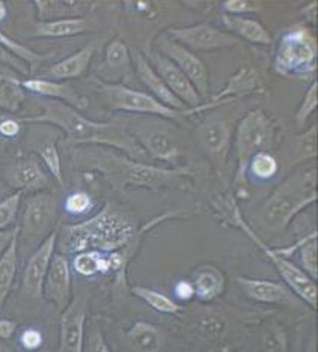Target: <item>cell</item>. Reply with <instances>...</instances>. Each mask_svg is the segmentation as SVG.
I'll use <instances>...</instances> for the list:
<instances>
[{
	"label": "cell",
	"mask_w": 318,
	"mask_h": 352,
	"mask_svg": "<svg viewBox=\"0 0 318 352\" xmlns=\"http://www.w3.org/2000/svg\"><path fill=\"white\" fill-rule=\"evenodd\" d=\"M131 294L134 297L144 301L148 307L158 311L163 315H178L182 311V306L175 300H172L168 295L158 292L156 289H151L147 286H133Z\"/></svg>",
	"instance_id": "34"
},
{
	"label": "cell",
	"mask_w": 318,
	"mask_h": 352,
	"mask_svg": "<svg viewBox=\"0 0 318 352\" xmlns=\"http://www.w3.org/2000/svg\"><path fill=\"white\" fill-rule=\"evenodd\" d=\"M175 41L193 53H213L240 45V39L210 23H198L192 26L169 28L166 30Z\"/></svg>",
	"instance_id": "12"
},
{
	"label": "cell",
	"mask_w": 318,
	"mask_h": 352,
	"mask_svg": "<svg viewBox=\"0 0 318 352\" xmlns=\"http://www.w3.org/2000/svg\"><path fill=\"white\" fill-rule=\"evenodd\" d=\"M20 76L15 69L0 65V109L6 113H19L26 101V91L23 89Z\"/></svg>",
	"instance_id": "28"
},
{
	"label": "cell",
	"mask_w": 318,
	"mask_h": 352,
	"mask_svg": "<svg viewBox=\"0 0 318 352\" xmlns=\"http://www.w3.org/2000/svg\"><path fill=\"white\" fill-rule=\"evenodd\" d=\"M19 230V226L14 228V229H10V230H3L0 232V256H2V253L6 250V247L10 245L12 236L15 235V232Z\"/></svg>",
	"instance_id": "50"
},
{
	"label": "cell",
	"mask_w": 318,
	"mask_h": 352,
	"mask_svg": "<svg viewBox=\"0 0 318 352\" xmlns=\"http://www.w3.org/2000/svg\"><path fill=\"white\" fill-rule=\"evenodd\" d=\"M262 346L266 352H285L287 349V334L281 327H268L264 338H262Z\"/></svg>",
	"instance_id": "43"
},
{
	"label": "cell",
	"mask_w": 318,
	"mask_h": 352,
	"mask_svg": "<svg viewBox=\"0 0 318 352\" xmlns=\"http://www.w3.org/2000/svg\"><path fill=\"white\" fill-rule=\"evenodd\" d=\"M3 181L19 193H39L50 188L53 178L35 154L15 157L3 167Z\"/></svg>",
	"instance_id": "14"
},
{
	"label": "cell",
	"mask_w": 318,
	"mask_h": 352,
	"mask_svg": "<svg viewBox=\"0 0 318 352\" xmlns=\"http://www.w3.org/2000/svg\"><path fill=\"white\" fill-rule=\"evenodd\" d=\"M273 69L277 76L294 80H309L317 71V38L305 25L291 26L279 36Z\"/></svg>",
	"instance_id": "6"
},
{
	"label": "cell",
	"mask_w": 318,
	"mask_h": 352,
	"mask_svg": "<svg viewBox=\"0 0 318 352\" xmlns=\"http://www.w3.org/2000/svg\"><path fill=\"white\" fill-rule=\"evenodd\" d=\"M222 8L226 15H235V17H244L246 14L257 12L259 6L249 0H226L222 3Z\"/></svg>",
	"instance_id": "45"
},
{
	"label": "cell",
	"mask_w": 318,
	"mask_h": 352,
	"mask_svg": "<svg viewBox=\"0 0 318 352\" xmlns=\"http://www.w3.org/2000/svg\"><path fill=\"white\" fill-rule=\"evenodd\" d=\"M100 49L98 39H92V41L86 43L82 49H78L76 53L67 56V58L61 59L59 62H54L53 65L47 69L50 80H56V82H65V80L78 78L87 73L89 69L95 53Z\"/></svg>",
	"instance_id": "24"
},
{
	"label": "cell",
	"mask_w": 318,
	"mask_h": 352,
	"mask_svg": "<svg viewBox=\"0 0 318 352\" xmlns=\"http://www.w3.org/2000/svg\"><path fill=\"white\" fill-rule=\"evenodd\" d=\"M71 270H74L78 276L82 277H94L97 274H109L112 273V265H110L109 253L101 252H81L73 254V259L70 262Z\"/></svg>",
	"instance_id": "33"
},
{
	"label": "cell",
	"mask_w": 318,
	"mask_h": 352,
	"mask_svg": "<svg viewBox=\"0 0 318 352\" xmlns=\"http://www.w3.org/2000/svg\"><path fill=\"white\" fill-rule=\"evenodd\" d=\"M237 285L246 297L262 302V304H294L297 306L299 298L294 295L287 286L266 278H251V277H237Z\"/></svg>",
	"instance_id": "22"
},
{
	"label": "cell",
	"mask_w": 318,
	"mask_h": 352,
	"mask_svg": "<svg viewBox=\"0 0 318 352\" xmlns=\"http://www.w3.org/2000/svg\"><path fill=\"white\" fill-rule=\"evenodd\" d=\"M8 14H10V10H8L6 2H3V0H0V23L6 20Z\"/></svg>",
	"instance_id": "53"
},
{
	"label": "cell",
	"mask_w": 318,
	"mask_h": 352,
	"mask_svg": "<svg viewBox=\"0 0 318 352\" xmlns=\"http://www.w3.org/2000/svg\"><path fill=\"white\" fill-rule=\"evenodd\" d=\"M95 206L92 196L83 190H76L70 193L65 201H63V210L71 217H83V215L89 214Z\"/></svg>",
	"instance_id": "39"
},
{
	"label": "cell",
	"mask_w": 318,
	"mask_h": 352,
	"mask_svg": "<svg viewBox=\"0 0 318 352\" xmlns=\"http://www.w3.org/2000/svg\"><path fill=\"white\" fill-rule=\"evenodd\" d=\"M98 78L106 83H119V78L131 73L130 49L121 38L110 39L105 47L101 65L97 68Z\"/></svg>",
	"instance_id": "23"
},
{
	"label": "cell",
	"mask_w": 318,
	"mask_h": 352,
	"mask_svg": "<svg viewBox=\"0 0 318 352\" xmlns=\"http://www.w3.org/2000/svg\"><path fill=\"white\" fill-rule=\"evenodd\" d=\"M83 352H112V349H110L109 343L106 342L103 333L98 330V328H95V330H92L89 334H87Z\"/></svg>",
	"instance_id": "46"
},
{
	"label": "cell",
	"mask_w": 318,
	"mask_h": 352,
	"mask_svg": "<svg viewBox=\"0 0 318 352\" xmlns=\"http://www.w3.org/2000/svg\"><path fill=\"white\" fill-rule=\"evenodd\" d=\"M315 140H317V124L311 128H308L305 133L294 135L288 142V151L287 155L293 162V164H300L304 162L314 160L317 149H315Z\"/></svg>",
	"instance_id": "35"
},
{
	"label": "cell",
	"mask_w": 318,
	"mask_h": 352,
	"mask_svg": "<svg viewBox=\"0 0 318 352\" xmlns=\"http://www.w3.org/2000/svg\"><path fill=\"white\" fill-rule=\"evenodd\" d=\"M0 352H12L10 348H6L3 345H0Z\"/></svg>",
	"instance_id": "54"
},
{
	"label": "cell",
	"mask_w": 318,
	"mask_h": 352,
	"mask_svg": "<svg viewBox=\"0 0 318 352\" xmlns=\"http://www.w3.org/2000/svg\"><path fill=\"white\" fill-rule=\"evenodd\" d=\"M279 172V160L270 151L258 152L253 155L248 166V178L257 181H270Z\"/></svg>",
	"instance_id": "37"
},
{
	"label": "cell",
	"mask_w": 318,
	"mask_h": 352,
	"mask_svg": "<svg viewBox=\"0 0 318 352\" xmlns=\"http://www.w3.org/2000/svg\"><path fill=\"white\" fill-rule=\"evenodd\" d=\"M73 160L81 170L97 172L114 188H177L186 187L192 172L189 169H163L151 163L138 162L121 152L105 146H77Z\"/></svg>",
	"instance_id": "2"
},
{
	"label": "cell",
	"mask_w": 318,
	"mask_h": 352,
	"mask_svg": "<svg viewBox=\"0 0 318 352\" xmlns=\"http://www.w3.org/2000/svg\"><path fill=\"white\" fill-rule=\"evenodd\" d=\"M23 201V195L15 191V193L6 196L0 201V232L10 230L11 226L17 221L20 206Z\"/></svg>",
	"instance_id": "40"
},
{
	"label": "cell",
	"mask_w": 318,
	"mask_h": 352,
	"mask_svg": "<svg viewBox=\"0 0 318 352\" xmlns=\"http://www.w3.org/2000/svg\"><path fill=\"white\" fill-rule=\"evenodd\" d=\"M315 163L312 166H300L266 199L257 215V221L268 234H281L296 219V215L315 204Z\"/></svg>",
	"instance_id": "4"
},
{
	"label": "cell",
	"mask_w": 318,
	"mask_h": 352,
	"mask_svg": "<svg viewBox=\"0 0 318 352\" xmlns=\"http://www.w3.org/2000/svg\"><path fill=\"white\" fill-rule=\"evenodd\" d=\"M19 324L12 319L0 318V340H10L17 331Z\"/></svg>",
	"instance_id": "49"
},
{
	"label": "cell",
	"mask_w": 318,
	"mask_h": 352,
	"mask_svg": "<svg viewBox=\"0 0 318 352\" xmlns=\"http://www.w3.org/2000/svg\"><path fill=\"white\" fill-rule=\"evenodd\" d=\"M59 217V201L50 191L30 195L21 212L19 238L26 244H41L53 230Z\"/></svg>",
	"instance_id": "10"
},
{
	"label": "cell",
	"mask_w": 318,
	"mask_h": 352,
	"mask_svg": "<svg viewBox=\"0 0 318 352\" xmlns=\"http://www.w3.org/2000/svg\"><path fill=\"white\" fill-rule=\"evenodd\" d=\"M34 6L39 23L86 17L92 10L91 2L78 0H35Z\"/></svg>",
	"instance_id": "25"
},
{
	"label": "cell",
	"mask_w": 318,
	"mask_h": 352,
	"mask_svg": "<svg viewBox=\"0 0 318 352\" xmlns=\"http://www.w3.org/2000/svg\"><path fill=\"white\" fill-rule=\"evenodd\" d=\"M19 230L15 232L10 245L0 256V314L5 307L6 300L10 298L19 271Z\"/></svg>",
	"instance_id": "30"
},
{
	"label": "cell",
	"mask_w": 318,
	"mask_h": 352,
	"mask_svg": "<svg viewBox=\"0 0 318 352\" xmlns=\"http://www.w3.org/2000/svg\"><path fill=\"white\" fill-rule=\"evenodd\" d=\"M226 32L234 35L238 39H244L251 44L268 45L273 43V38L270 35L267 28L261 21L252 17H235V15H222Z\"/></svg>",
	"instance_id": "29"
},
{
	"label": "cell",
	"mask_w": 318,
	"mask_h": 352,
	"mask_svg": "<svg viewBox=\"0 0 318 352\" xmlns=\"http://www.w3.org/2000/svg\"><path fill=\"white\" fill-rule=\"evenodd\" d=\"M21 86L26 92L34 94L36 97L61 101L63 104H67V106L74 107L78 111H83L87 107V100L68 83L56 82V80H50V78L30 77V78H23Z\"/></svg>",
	"instance_id": "21"
},
{
	"label": "cell",
	"mask_w": 318,
	"mask_h": 352,
	"mask_svg": "<svg viewBox=\"0 0 318 352\" xmlns=\"http://www.w3.org/2000/svg\"><path fill=\"white\" fill-rule=\"evenodd\" d=\"M277 135V125L264 110L257 109L246 113L234 133V148L237 155L235 182L244 186L248 181V166L258 152L273 149Z\"/></svg>",
	"instance_id": "8"
},
{
	"label": "cell",
	"mask_w": 318,
	"mask_h": 352,
	"mask_svg": "<svg viewBox=\"0 0 318 352\" xmlns=\"http://www.w3.org/2000/svg\"><path fill=\"white\" fill-rule=\"evenodd\" d=\"M259 92H264V83L261 82L257 69L242 67L237 73L229 77L226 85L222 87L210 101L202 102L201 106H198L195 109H187L184 111H181V118L201 115L202 111H211L214 109L225 106V104L242 100L244 97H249V95Z\"/></svg>",
	"instance_id": "15"
},
{
	"label": "cell",
	"mask_w": 318,
	"mask_h": 352,
	"mask_svg": "<svg viewBox=\"0 0 318 352\" xmlns=\"http://www.w3.org/2000/svg\"><path fill=\"white\" fill-rule=\"evenodd\" d=\"M38 352H41V351H38Z\"/></svg>",
	"instance_id": "55"
},
{
	"label": "cell",
	"mask_w": 318,
	"mask_h": 352,
	"mask_svg": "<svg viewBox=\"0 0 318 352\" xmlns=\"http://www.w3.org/2000/svg\"><path fill=\"white\" fill-rule=\"evenodd\" d=\"M198 331L209 342L220 340L226 333V321L219 315H205L198 322Z\"/></svg>",
	"instance_id": "41"
},
{
	"label": "cell",
	"mask_w": 318,
	"mask_h": 352,
	"mask_svg": "<svg viewBox=\"0 0 318 352\" xmlns=\"http://www.w3.org/2000/svg\"><path fill=\"white\" fill-rule=\"evenodd\" d=\"M299 259L300 270L308 274L312 280L318 278L317 268V232L301 238V244L299 247Z\"/></svg>",
	"instance_id": "38"
},
{
	"label": "cell",
	"mask_w": 318,
	"mask_h": 352,
	"mask_svg": "<svg viewBox=\"0 0 318 352\" xmlns=\"http://www.w3.org/2000/svg\"><path fill=\"white\" fill-rule=\"evenodd\" d=\"M131 54V63L134 67V73H136L140 83L144 85L148 94L153 95V97L165 104L166 107H169L175 111H184L187 107L182 104L175 95L168 89V86L165 85L163 80L156 73V69L151 67V63L145 58V54L138 49H130Z\"/></svg>",
	"instance_id": "20"
},
{
	"label": "cell",
	"mask_w": 318,
	"mask_h": 352,
	"mask_svg": "<svg viewBox=\"0 0 318 352\" xmlns=\"http://www.w3.org/2000/svg\"><path fill=\"white\" fill-rule=\"evenodd\" d=\"M317 80H314L312 85L309 86L308 91L305 92L304 98H301L296 113H294V121H296L299 126H304L309 121V118L314 115V111L317 109Z\"/></svg>",
	"instance_id": "42"
},
{
	"label": "cell",
	"mask_w": 318,
	"mask_h": 352,
	"mask_svg": "<svg viewBox=\"0 0 318 352\" xmlns=\"http://www.w3.org/2000/svg\"><path fill=\"white\" fill-rule=\"evenodd\" d=\"M127 131L147 152L149 160L177 164L182 155V142L177 122L157 116L133 115L123 118Z\"/></svg>",
	"instance_id": "7"
},
{
	"label": "cell",
	"mask_w": 318,
	"mask_h": 352,
	"mask_svg": "<svg viewBox=\"0 0 318 352\" xmlns=\"http://www.w3.org/2000/svg\"><path fill=\"white\" fill-rule=\"evenodd\" d=\"M173 292H175V297H177L178 301H181V302H187L190 300H193L195 289H193L192 280H187V278L180 280V282L175 285Z\"/></svg>",
	"instance_id": "48"
},
{
	"label": "cell",
	"mask_w": 318,
	"mask_h": 352,
	"mask_svg": "<svg viewBox=\"0 0 318 352\" xmlns=\"http://www.w3.org/2000/svg\"><path fill=\"white\" fill-rule=\"evenodd\" d=\"M41 113L34 116H20L23 124L52 125L65 135V146H105L138 162L148 163L149 157L139 143L127 131L124 119L114 118L110 121H92L82 111L67 106L61 101L39 100Z\"/></svg>",
	"instance_id": "1"
},
{
	"label": "cell",
	"mask_w": 318,
	"mask_h": 352,
	"mask_svg": "<svg viewBox=\"0 0 318 352\" xmlns=\"http://www.w3.org/2000/svg\"><path fill=\"white\" fill-rule=\"evenodd\" d=\"M8 146H10V142H6V140H3L2 138H0V164L5 162Z\"/></svg>",
	"instance_id": "52"
},
{
	"label": "cell",
	"mask_w": 318,
	"mask_h": 352,
	"mask_svg": "<svg viewBox=\"0 0 318 352\" xmlns=\"http://www.w3.org/2000/svg\"><path fill=\"white\" fill-rule=\"evenodd\" d=\"M0 47H2V49L6 50L8 53H11L12 56H15L17 59L25 62L30 69L36 67V65H39V63L47 62V60L53 58V53L43 54V53L34 52L32 49H29V47H26L25 44L15 41L14 38H11L10 35H6L3 30H0Z\"/></svg>",
	"instance_id": "36"
},
{
	"label": "cell",
	"mask_w": 318,
	"mask_h": 352,
	"mask_svg": "<svg viewBox=\"0 0 318 352\" xmlns=\"http://www.w3.org/2000/svg\"><path fill=\"white\" fill-rule=\"evenodd\" d=\"M43 298L50 301L59 311L65 310L73 300V277L65 254L54 253L43 285Z\"/></svg>",
	"instance_id": "18"
},
{
	"label": "cell",
	"mask_w": 318,
	"mask_h": 352,
	"mask_svg": "<svg viewBox=\"0 0 318 352\" xmlns=\"http://www.w3.org/2000/svg\"><path fill=\"white\" fill-rule=\"evenodd\" d=\"M154 49L166 56L182 71V74L190 80V83L195 86L196 92L200 94L202 100L209 97L210 73L200 56L178 44L173 38L166 34V30L156 36Z\"/></svg>",
	"instance_id": "11"
},
{
	"label": "cell",
	"mask_w": 318,
	"mask_h": 352,
	"mask_svg": "<svg viewBox=\"0 0 318 352\" xmlns=\"http://www.w3.org/2000/svg\"><path fill=\"white\" fill-rule=\"evenodd\" d=\"M0 65L10 67V68L17 71L19 74H23V76H28L30 73V68L26 65L25 62L17 59L15 56H12L11 53H8L6 50H3L2 47H0Z\"/></svg>",
	"instance_id": "47"
},
{
	"label": "cell",
	"mask_w": 318,
	"mask_h": 352,
	"mask_svg": "<svg viewBox=\"0 0 318 352\" xmlns=\"http://www.w3.org/2000/svg\"><path fill=\"white\" fill-rule=\"evenodd\" d=\"M56 243H58V229L53 230L44 241L39 244L35 252L30 254V258L26 263L25 271H23V292L29 298L39 300L43 298V285L49 271L50 262L56 253Z\"/></svg>",
	"instance_id": "17"
},
{
	"label": "cell",
	"mask_w": 318,
	"mask_h": 352,
	"mask_svg": "<svg viewBox=\"0 0 318 352\" xmlns=\"http://www.w3.org/2000/svg\"><path fill=\"white\" fill-rule=\"evenodd\" d=\"M20 346L28 352H38L44 345V334L35 327H28L20 334Z\"/></svg>",
	"instance_id": "44"
},
{
	"label": "cell",
	"mask_w": 318,
	"mask_h": 352,
	"mask_svg": "<svg viewBox=\"0 0 318 352\" xmlns=\"http://www.w3.org/2000/svg\"><path fill=\"white\" fill-rule=\"evenodd\" d=\"M61 314L59 352H83L87 314L86 298L74 297Z\"/></svg>",
	"instance_id": "19"
},
{
	"label": "cell",
	"mask_w": 318,
	"mask_h": 352,
	"mask_svg": "<svg viewBox=\"0 0 318 352\" xmlns=\"http://www.w3.org/2000/svg\"><path fill=\"white\" fill-rule=\"evenodd\" d=\"M139 234L131 211L106 204L94 217L62 226L58 230L56 250L65 256L87 250L114 253L133 243Z\"/></svg>",
	"instance_id": "3"
},
{
	"label": "cell",
	"mask_w": 318,
	"mask_h": 352,
	"mask_svg": "<svg viewBox=\"0 0 318 352\" xmlns=\"http://www.w3.org/2000/svg\"><path fill=\"white\" fill-rule=\"evenodd\" d=\"M145 58L151 63V67L156 69V73L168 86V89L177 97L187 109H195L202 104V98L196 92L195 86L190 83V80L182 74V71L171 62L160 52H157L154 47L148 45L145 50Z\"/></svg>",
	"instance_id": "16"
},
{
	"label": "cell",
	"mask_w": 318,
	"mask_h": 352,
	"mask_svg": "<svg viewBox=\"0 0 318 352\" xmlns=\"http://www.w3.org/2000/svg\"><path fill=\"white\" fill-rule=\"evenodd\" d=\"M95 30L94 21L89 15L78 19H67V20H56V21H36L32 30V36L35 38H70L87 34V32Z\"/></svg>",
	"instance_id": "26"
},
{
	"label": "cell",
	"mask_w": 318,
	"mask_h": 352,
	"mask_svg": "<svg viewBox=\"0 0 318 352\" xmlns=\"http://www.w3.org/2000/svg\"><path fill=\"white\" fill-rule=\"evenodd\" d=\"M58 139H59V131L38 139L32 146H34L35 155L41 160V163L44 164L47 172L50 173L53 181L59 184L61 187H63L62 160H61V152L58 146Z\"/></svg>",
	"instance_id": "31"
},
{
	"label": "cell",
	"mask_w": 318,
	"mask_h": 352,
	"mask_svg": "<svg viewBox=\"0 0 318 352\" xmlns=\"http://www.w3.org/2000/svg\"><path fill=\"white\" fill-rule=\"evenodd\" d=\"M304 12L306 14V19L311 21L312 20V26H315V15H317V2H312V3H309L305 10H304Z\"/></svg>",
	"instance_id": "51"
},
{
	"label": "cell",
	"mask_w": 318,
	"mask_h": 352,
	"mask_svg": "<svg viewBox=\"0 0 318 352\" xmlns=\"http://www.w3.org/2000/svg\"><path fill=\"white\" fill-rule=\"evenodd\" d=\"M195 298L201 302L218 300L225 292L226 278L214 265H201L195 270L192 277Z\"/></svg>",
	"instance_id": "27"
},
{
	"label": "cell",
	"mask_w": 318,
	"mask_h": 352,
	"mask_svg": "<svg viewBox=\"0 0 318 352\" xmlns=\"http://www.w3.org/2000/svg\"><path fill=\"white\" fill-rule=\"evenodd\" d=\"M214 206H216V210H219L220 219L225 220V225L240 229L243 234L248 235V238L257 244L258 249L267 256V259L270 262L273 263V267L276 268V271L279 273V276L285 282V286H287L300 301H304L305 304H308V306L315 309L317 307L315 280H312L308 274H305L304 271L300 270V267L296 265L293 261L282 258V256H279L275 252V249L268 247L264 241H262L257 232L251 229V226L246 223L243 214L240 211V206H238L235 201V197L229 195L226 196V199L225 197L220 199V201Z\"/></svg>",
	"instance_id": "5"
},
{
	"label": "cell",
	"mask_w": 318,
	"mask_h": 352,
	"mask_svg": "<svg viewBox=\"0 0 318 352\" xmlns=\"http://www.w3.org/2000/svg\"><path fill=\"white\" fill-rule=\"evenodd\" d=\"M130 346L136 352H160L165 345V336L157 325L138 321L127 333Z\"/></svg>",
	"instance_id": "32"
},
{
	"label": "cell",
	"mask_w": 318,
	"mask_h": 352,
	"mask_svg": "<svg viewBox=\"0 0 318 352\" xmlns=\"http://www.w3.org/2000/svg\"><path fill=\"white\" fill-rule=\"evenodd\" d=\"M233 139V125L220 115L204 118L200 125L195 128V140L198 146L219 170L228 162Z\"/></svg>",
	"instance_id": "13"
},
{
	"label": "cell",
	"mask_w": 318,
	"mask_h": 352,
	"mask_svg": "<svg viewBox=\"0 0 318 352\" xmlns=\"http://www.w3.org/2000/svg\"><path fill=\"white\" fill-rule=\"evenodd\" d=\"M95 89H97L101 101L110 111H121V113L157 116L177 122L181 119V111H175L165 104L157 101L153 95L142 92L123 83H106L98 78H94Z\"/></svg>",
	"instance_id": "9"
}]
</instances>
